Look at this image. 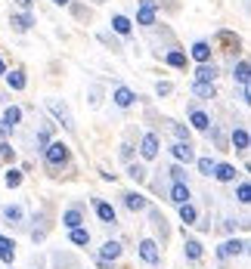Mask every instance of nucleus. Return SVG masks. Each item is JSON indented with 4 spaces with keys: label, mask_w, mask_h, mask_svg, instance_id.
I'll use <instances>...</instances> for the list:
<instances>
[{
    "label": "nucleus",
    "mask_w": 251,
    "mask_h": 269,
    "mask_svg": "<svg viewBox=\"0 0 251 269\" xmlns=\"http://www.w3.org/2000/svg\"><path fill=\"white\" fill-rule=\"evenodd\" d=\"M192 59L199 62V65H205V62H211V44L208 41H199V44H192Z\"/></svg>",
    "instance_id": "16"
},
{
    "label": "nucleus",
    "mask_w": 251,
    "mask_h": 269,
    "mask_svg": "<svg viewBox=\"0 0 251 269\" xmlns=\"http://www.w3.org/2000/svg\"><path fill=\"white\" fill-rule=\"evenodd\" d=\"M211 176L217 179V183H232V179H236V167L232 164H214Z\"/></svg>",
    "instance_id": "15"
},
{
    "label": "nucleus",
    "mask_w": 251,
    "mask_h": 269,
    "mask_svg": "<svg viewBox=\"0 0 251 269\" xmlns=\"http://www.w3.org/2000/svg\"><path fill=\"white\" fill-rule=\"evenodd\" d=\"M121 198H124V207H128V210H134V213H140V210H146V207H149V201L143 198L140 192H124Z\"/></svg>",
    "instance_id": "10"
},
{
    "label": "nucleus",
    "mask_w": 251,
    "mask_h": 269,
    "mask_svg": "<svg viewBox=\"0 0 251 269\" xmlns=\"http://www.w3.org/2000/svg\"><path fill=\"white\" fill-rule=\"evenodd\" d=\"M245 247H248V244H245L242 238H229V241H223V244L217 247V257H220V260H226V257H242Z\"/></svg>",
    "instance_id": "6"
},
{
    "label": "nucleus",
    "mask_w": 251,
    "mask_h": 269,
    "mask_svg": "<svg viewBox=\"0 0 251 269\" xmlns=\"http://www.w3.org/2000/svg\"><path fill=\"white\" fill-rule=\"evenodd\" d=\"M93 210H96V217H99L105 226H115V223H118V213H115V207H112L109 201H102V198H93Z\"/></svg>",
    "instance_id": "5"
},
{
    "label": "nucleus",
    "mask_w": 251,
    "mask_h": 269,
    "mask_svg": "<svg viewBox=\"0 0 251 269\" xmlns=\"http://www.w3.org/2000/svg\"><path fill=\"white\" fill-rule=\"evenodd\" d=\"M13 158H16L13 146H10V142H0V161H13Z\"/></svg>",
    "instance_id": "39"
},
{
    "label": "nucleus",
    "mask_w": 251,
    "mask_h": 269,
    "mask_svg": "<svg viewBox=\"0 0 251 269\" xmlns=\"http://www.w3.org/2000/svg\"><path fill=\"white\" fill-rule=\"evenodd\" d=\"M236 201H239V204H248V201H251V186L245 183V179L236 186Z\"/></svg>",
    "instance_id": "32"
},
{
    "label": "nucleus",
    "mask_w": 251,
    "mask_h": 269,
    "mask_svg": "<svg viewBox=\"0 0 251 269\" xmlns=\"http://www.w3.org/2000/svg\"><path fill=\"white\" fill-rule=\"evenodd\" d=\"M217 41L229 47L226 53H239V38H232V34H229V31H220V34H217Z\"/></svg>",
    "instance_id": "30"
},
{
    "label": "nucleus",
    "mask_w": 251,
    "mask_h": 269,
    "mask_svg": "<svg viewBox=\"0 0 251 269\" xmlns=\"http://www.w3.org/2000/svg\"><path fill=\"white\" fill-rule=\"evenodd\" d=\"M68 232H71V235H68V238H71V244H90V232H87L84 226L68 229Z\"/></svg>",
    "instance_id": "29"
},
{
    "label": "nucleus",
    "mask_w": 251,
    "mask_h": 269,
    "mask_svg": "<svg viewBox=\"0 0 251 269\" xmlns=\"http://www.w3.org/2000/svg\"><path fill=\"white\" fill-rule=\"evenodd\" d=\"M155 13H158L155 0H140V7H137V25L152 28V25H155Z\"/></svg>",
    "instance_id": "3"
},
{
    "label": "nucleus",
    "mask_w": 251,
    "mask_h": 269,
    "mask_svg": "<svg viewBox=\"0 0 251 269\" xmlns=\"http://www.w3.org/2000/svg\"><path fill=\"white\" fill-rule=\"evenodd\" d=\"M232 149L248 152V130L245 127H232Z\"/></svg>",
    "instance_id": "21"
},
{
    "label": "nucleus",
    "mask_w": 251,
    "mask_h": 269,
    "mask_svg": "<svg viewBox=\"0 0 251 269\" xmlns=\"http://www.w3.org/2000/svg\"><path fill=\"white\" fill-rule=\"evenodd\" d=\"M236 226H242V223H239V220H226V223H223L226 232H236Z\"/></svg>",
    "instance_id": "41"
},
{
    "label": "nucleus",
    "mask_w": 251,
    "mask_h": 269,
    "mask_svg": "<svg viewBox=\"0 0 251 269\" xmlns=\"http://www.w3.org/2000/svg\"><path fill=\"white\" fill-rule=\"evenodd\" d=\"M7 84H10V90H25V71L22 68L7 71Z\"/></svg>",
    "instance_id": "23"
},
{
    "label": "nucleus",
    "mask_w": 251,
    "mask_h": 269,
    "mask_svg": "<svg viewBox=\"0 0 251 269\" xmlns=\"http://www.w3.org/2000/svg\"><path fill=\"white\" fill-rule=\"evenodd\" d=\"M13 133V127H10V124H4V121H0V136H10Z\"/></svg>",
    "instance_id": "43"
},
{
    "label": "nucleus",
    "mask_w": 251,
    "mask_h": 269,
    "mask_svg": "<svg viewBox=\"0 0 251 269\" xmlns=\"http://www.w3.org/2000/svg\"><path fill=\"white\" fill-rule=\"evenodd\" d=\"M4 75H7V62H4V59H0V78H4Z\"/></svg>",
    "instance_id": "44"
},
{
    "label": "nucleus",
    "mask_w": 251,
    "mask_h": 269,
    "mask_svg": "<svg viewBox=\"0 0 251 269\" xmlns=\"http://www.w3.org/2000/svg\"><path fill=\"white\" fill-rule=\"evenodd\" d=\"M248 71H251V68H248V62H245V59H239V65L232 68V78L239 81V87H248Z\"/></svg>",
    "instance_id": "28"
},
{
    "label": "nucleus",
    "mask_w": 251,
    "mask_h": 269,
    "mask_svg": "<svg viewBox=\"0 0 251 269\" xmlns=\"http://www.w3.org/2000/svg\"><path fill=\"white\" fill-rule=\"evenodd\" d=\"M68 158H71V152H68L65 142H50V146L44 149V164H47L50 170L65 167V164H68Z\"/></svg>",
    "instance_id": "1"
},
{
    "label": "nucleus",
    "mask_w": 251,
    "mask_h": 269,
    "mask_svg": "<svg viewBox=\"0 0 251 269\" xmlns=\"http://www.w3.org/2000/svg\"><path fill=\"white\" fill-rule=\"evenodd\" d=\"M53 4H56V7H68V0H53Z\"/></svg>",
    "instance_id": "45"
},
{
    "label": "nucleus",
    "mask_w": 251,
    "mask_h": 269,
    "mask_svg": "<svg viewBox=\"0 0 251 269\" xmlns=\"http://www.w3.org/2000/svg\"><path fill=\"white\" fill-rule=\"evenodd\" d=\"M171 130H174L177 142H189V127H183V124H174V121H171Z\"/></svg>",
    "instance_id": "35"
},
{
    "label": "nucleus",
    "mask_w": 251,
    "mask_h": 269,
    "mask_svg": "<svg viewBox=\"0 0 251 269\" xmlns=\"http://www.w3.org/2000/svg\"><path fill=\"white\" fill-rule=\"evenodd\" d=\"M180 220L186 223V226H192V223H199V210H195L189 201L186 204H180Z\"/></svg>",
    "instance_id": "26"
},
{
    "label": "nucleus",
    "mask_w": 251,
    "mask_h": 269,
    "mask_svg": "<svg viewBox=\"0 0 251 269\" xmlns=\"http://www.w3.org/2000/svg\"><path fill=\"white\" fill-rule=\"evenodd\" d=\"M189 124H192L195 130H208V127H211V118H208L202 109H192V112H189Z\"/></svg>",
    "instance_id": "20"
},
{
    "label": "nucleus",
    "mask_w": 251,
    "mask_h": 269,
    "mask_svg": "<svg viewBox=\"0 0 251 269\" xmlns=\"http://www.w3.org/2000/svg\"><path fill=\"white\" fill-rule=\"evenodd\" d=\"M140 152H143V158H146V161H152L158 155V136L155 133H146V136H143V142H140Z\"/></svg>",
    "instance_id": "13"
},
{
    "label": "nucleus",
    "mask_w": 251,
    "mask_h": 269,
    "mask_svg": "<svg viewBox=\"0 0 251 269\" xmlns=\"http://www.w3.org/2000/svg\"><path fill=\"white\" fill-rule=\"evenodd\" d=\"M50 133H53V127H50V124H47V127H41V133H38V149H41V152L50 146Z\"/></svg>",
    "instance_id": "37"
},
{
    "label": "nucleus",
    "mask_w": 251,
    "mask_h": 269,
    "mask_svg": "<svg viewBox=\"0 0 251 269\" xmlns=\"http://www.w3.org/2000/svg\"><path fill=\"white\" fill-rule=\"evenodd\" d=\"M47 109L53 112V118H56L65 130H75V118H71V112H68L65 102H59V99H47Z\"/></svg>",
    "instance_id": "2"
},
{
    "label": "nucleus",
    "mask_w": 251,
    "mask_h": 269,
    "mask_svg": "<svg viewBox=\"0 0 251 269\" xmlns=\"http://www.w3.org/2000/svg\"><path fill=\"white\" fill-rule=\"evenodd\" d=\"M81 223H84V207H81V204L68 207V210L62 213V226H65V229H78Z\"/></svg>",
    "instance_id": "9"
},
{
    "label": "nucleus",
    "mask_w": 251,
    "mask_h": 269,
    "mask_svg": "<svg viewBox=\"0 0 251 269\" xmlns=\"http://www.w3.org/2000/svg\"><path fill=\"white\" fill-rule=\"evenodd\" d=\"M168 198L174 201V204H186L192 195H189V183H174L171 186V192H168Z\"/></svg>",
    "instance_id": "12"
},
{
    "label": "nucleus",
    "mask_w": 251,
    "mask_h": 269,
    "mask_svg": "<svg viewBox=\"0 0 251 269\" xmlns=\"http://www.w3.org/2000/svg\"><path fill=\"white\" fill-rule=\"evenodd\" d=\"M112 99H115L118 109H128V105H134L137 93H134V90H128V87H115V90H112Z\"/></svg>",
    "instance_id": "11"
},
{
    "label": "nucleus",
    "mask_w": 251,
    "mask_h": 269,
    "mask_svg": "<svg viewBox=\"0 0 251 269\" xmlns=\"http://www.w3.org/2000/svg\"><path fill=\"white\" fill-rule=\"evenodd\" d=\"M195 167H199V173H202V176H211L214 161H211V158H199V161H195Z\"/></svg>",
    "instance_id": "38"
},
{
    "label": "nucleus",
    "mask_w": 251,
    "mask_h": 269,
    "mask_svg": "<svg viewBox=\"0 0 251 269\" xmlns=\"http://www.w3.org/2000/svg\"><path fill=\"white\" fill-rule=\"evenodd\" d=\"M168 173H171V179H174V183H186V179H189V173H186V167H183V164H174Z\"/></svg>",
    "instance_id": "34"
},
{
    "label": "nucleus",
    "mask_w": 251,
    "mask_h": 269,
    "mask_svg": "<svg viewBox=\"0 0 251 269\" xmlns=\"http://www.w3.org/2000/svg\"><path fill=\"white\" fill-rule=\"evenodd\" d=\"M171 90H174V84H168V81H158V84H155V93H158V96H168Z\"/></svg>",
    "instance_id": "40"
},
{
    "label": "nucleus",
    "mask_w": 251,
    "mask_h": 269,
    "mask_svg": "<svg viewBox=\"0 0 251 269\" xmlns=\"http://www.w3.org/2000/svg\"><path fill=\"white\" fill-rule=\"evenodd\" d=\"M10 25H13V31L25 34V31H31V25H34V16H31V13H10Z\"/></svg>",
    "instance_id": "7"
},
{
    "label": "nucleus",
    "mask_w": 251,
    "mask_h": 269,
    "mask_svg": "<svg viewBox=\"0 0 251 269\" xmlns=\"http://www.w3.org/2000/svg\"><path fill=\"white\" fill-rule=\"evenodd\" d=\"M0 260L10 263V266H13V260H16V241L7 238V235H0Z\"/></svg>",
    "instance_id": "18"
},
{
    "label": "nucleus",
    "mask_w": 251,
    "mask_h": 269,
    "mask_svg": "<svg viewBox=\"0 0 251 269\" xmlns=\"http://www.w3.org/2000/svg\"><path fill=\"white\" fill-rule=\"evenodd\" d=\"M128 176L134 183H146V167L143 164H128Z\"/></svg>",
    "instance_id": "31"
},
{
    "label": "nucleus",
    "mask_w": 251,
    "mask_h": 269,
    "mask_svg": "<svg viewBox=\"0 0 251 269\" xmlns=\"http://www.w3.org/2000/svg\"><path fill=\"white\" fill-rule=\"evenodd\" d=\"M118 257H121V244H118V241H105V244L99 247V260L109 263V260H118Z\"/></svg>",
    "instance_id": "19"
},
{
    "label": "nucleus",
    "mask_w": 251,
    "mask_h": 269,
    "mask_svg": "<svg viewBox=\"0 0 251 269\" xmlns=\"http://www.w3.org/2000/svg\"><path fill=\"white\" fill-rule=\"evenodd\" d=\"M4 183H7L10 189H19V186H22V173H19V170H10V173L4 176Z\"/></svg>",
    "instance_id": "36"
},
{
    "label": "nucleus",
    "mask_w": 251,
    "mask_h": 269,
    "mask_svg": "<svg viewBox=\"0 0 251 269\" xmlns=\"http://www.w3.org/2000/svg\"><path fill=\"white\" fill-rule=\"evenodd\" d=\"M171 155L180 161V164H192V161H195V152H192L189 142H174V146H171Z\"/></svg>",
    "instance_id": "8"
},
{
    "label": "nucleus",
    "mask_w": 251,
    "mask_h": 269,
    "mask_svg": "<svg viewBox=\"0 0 251 269\" xmlns=\"http://www.w3.org/2000/svg\"><path fill=\"white\" fill-rule=\"evenodd\" d=\"M16 7H22V10H25V13H28V10H31V7H34V0H16Z\"/></svg>",
    "instance_id": "42"
},
{
    "label": "nucleus",
    "mask_w": 251,
    "mask_h": 269,
    "mask_svg": "<svg viewBox=\"0 0 251 269\" xmlns=\"http://www.w3.org/2000/svg\"><path fill=\"white\" fill-rule=\"evenodd\" d=\"M165 62H168L171 68H186V53H183V50H168Z\"/></svg>",
    "instance_id": "24"
},
{
    "label": "nucleus",
    "mask_w": 251,
    "mask_h": 269,
    "mask_svg": "<svg viewBox=\"0 0 251 269\" xmlns=\"http://www.w3.org/2000/svg\"><path fill=\"white\" fill-rule=\"evenodd\" d=\"M4 220H7L10 226H19V223L25 220V210H22V204H7V207H4Z\"/></svg>",
    "instance_id": "17"
},
{
    "label": "nucleus",
    "mask_w": 251,
    "mask_h": 269,
    "mask_svg": "<svg viewBox=\"0 0 251 269\" xmlns=\"http://www.w3.org/2000/svg\"><path fill=\"white\" fill-rule=\"evenodd\" d=\"M195 81H202V84H214V81H217V65H214V62L199 65V68H195Z\"/></svg>",
    "instance_id": "14"
},
{
    "label": "nucleus",
    "mask_w": 251,
    "mask_h": 269,
    "mask_svg": "<svg viewBox=\"0 0 251 269\" xmlns=\"http://www.w3.org/2000/svg\"><path fill=\"white\" fill-rule=\"evenodd\" d=\"M19 121H22V109H19V105H7V109H4V124L16 127Z\"/></svg>",
    "instance_id": "25"
},
{
    "label": "nucleus",
    "mask_w": 251,
    "mask_h": 269,
    "mask_svg": "<svg viewBox=\"0 0 251 269\" xmlns=\"http://www.w3.org/2000/svg\"><path fill=\"white\" fill-rule=\"evenodd\" d=\"M140 257H143V263L158 266V263H161V250H158V244H155L152 238H143V241H140Z\"/></svg>",
    "instance_id": "4"
},
{
    "label": "nucleus",
    "mask_w": 251,
    "mask_h": 269,
    "mask_svg": "<svg viewBox=\"0 0 251 269\" xmlns=\"http://www.w3.org/2000/svg\"><path fill=\"white\" fill-rule=\"evenodd\" d=\"M192 93H195V96H202V99H214V93H217V90H214V84H202V81H195V84H192Z\"/></svg>",
    "instance_id": "27"
},
{
    "label": "nucleus",
    "mask_w": 251,
    "mask_h": 269,
    "mask_svg": "<svg viewBox=\"0 0 251 269\" xmlns=\"http://www.w3.org/2000/svg\"><path fill=\"white\" fill-rule=\"evenodd\" d=\"M112 28L121 34V38H128V34L134 31V25H131V19H128V16H112Z\"/></svg>",
    "instance_id": "22"
},
{
    "label": "nucleus",
    "mask_w": 251,
    "mask_h": 269,
    "mask_svg": "<svg viewBox=\"0 0 251 269\" xmlns=\"http://www.w3.org/2000/svg\"><path fill=\"white\" fill-rule=\"evenodd\" d=\"M186 257H189V260H202V241L189 238V241H186Z\"/></svg>",
    "instance_id": "33"
}]
</instances>
